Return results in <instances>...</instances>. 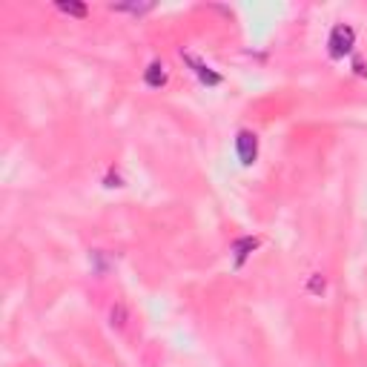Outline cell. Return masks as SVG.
Masks as SVG:
<instances>
[{
	"label": "cell",
	"instance_id": "277c9868",
	"mask_svg": "<svg viewBox=\"0 0 367 367\" xmlns=\"http://www.w3.org/2000/svg\"><path fill=\"white\" fill-rule=\"evenodd\" d=\"M144 83H147L150 89H164V86L169 83V69H167V64H164V61H152V64L144 69Z\"/></svg>",
	"mask_w": 367,
	"mask_h": 367
},
{
	"label": "cell",
	"instance_id": "6da1fadb",
	"mask_svg": "<svg viewBox=\"0 0 367 367\" xmlns=\"http://www.w3.org/2000/svg\"><path fill=\"white\" fill-rule=\"evenodd\" d=\"M353 46H356V32H353V26H347V23L333 26V32H330V37H327L330 58H344V55H350Z\"/></svg>",
	"mask_w": 367,
	"mask_h": 367
},
{
	"label": "cell",
	"instance_id": "7a4b0ae2",
	"mask_svg": "<svg viewBox=\"0 0 367 367\" xmlns=\"http://www.w3.org/2000/svg\"><path fill=\"white\" fill-rule=\"evenodd\" d=\"M236 152H239V161L244 167H253L258 161V135L250 129H241L236 135Z\"/></svg>",
	"mask_w": 367,
	"mask_h": 367
},
{
	"label": "cell",
	"instance_id": "3957f363",
	"mask_svg": "<svg viewBox=\"0 0 367 367\" xmlns=\"http://www.w3.org/2000/svg\"><path fill=\"white\" fill-rule=\"evenodd\" d=\"M184 61H187V64L193 66V72L198 75V80H201L204 86H218V83L224 80V78H221V75H218V72H215L212 66H207L204 61H198V58H195L193 52H184Z\"/></svg>",
	"mask_w": 367,
	"mask_h": 367
},
{
	"label": "cell",
	"instance_id": "52a82bcc",
	"mask_svg": "<svg viewBox=\"0 0 367 367\" xmlns=\"http://www.w3.org/2000/svg\"><path fill=\"white\" fill-rule=\"evenodd\" d=\"M58 12H64V15H72V18H86L89 15V6L86 4H75V0H69V4H66V0H58Z\"/></svg>",
	"mask_w": 367,
	"mask_h": 367
},
{
	"label": "cell",
	"instance_id": "8992f818",
	"mask_svg": "<svg viewBox=\"0 0 367 367\" xmlns=\"http://www.w3.org/2000/svg\"><path fill=\"white\" fill-rule=\"evenodd\" d=\"M126 321H129V310H126V304H124V301H115V304L109 307V325H112V330H124V327H126Z\"/></svg>",
	"mask_w": 367,
	"mask_h": 367
},
{
	"label": "cell",
	"instance_id": "9c48e42d",
	"mask_svg": "<svg viewBox=\"0 0 367 367\" xmlns=\"http://www.w3.org/2000/svg\"><path fill=\"white\" fill-rule=\"evenodd\" d=\"M115 12H132V15H141V12H150L152 6L150 4H144V6H135V4H129V6H112Z\"/></svg>",
	"mask_w": 367,
	"mask_h": 367
},
{
	"label": "cell",
	"instance_id": "ba28073f",
	"mask_svg": "<svg viewBox=\"0 0 367 367\" xmlns=\"http://www.w3.org/2000/svg\"><path fill=\"white\" fill-rule=\"evenodd\" d=\"M325 287H327L325 275H321V272H313V275H310V282H307V293H313V296H321V293H325Z\"/></svg>",
	"mask_w": 367,
	"mask_h": 367
},
{
	"label": "cell",
	"instance_id": "5b68a950",
	"mask_svg": "<svg viewBox=\"0 0 367 367\" xmlns=\"http://www.w3.org/2000/svg\"><path fill=\"white\" fill-rule=\"evenodd\" d=\"M258 247V239H253V236H244V239H236L233 241V258H236V267H241L247 258H250V253Z\"/></svg>",
	"mask_w": 367,
	"mask_h": 367
}]
</instances>
